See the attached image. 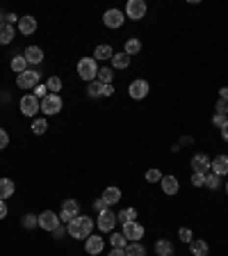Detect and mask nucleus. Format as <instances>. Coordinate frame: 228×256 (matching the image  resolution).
<instances>
[{
    "mask_svg": "<svg viewBox=\"0 0 228 256\" xmlns=\"http://www.w3.org/2000/svg\"><path fill=\"white\" fill-rule=\"evenodd\" d=\"M94 227H96V222L89 215H78L76 220H71L66 224V233L71 238H76V240H87L94 233Z\"/></svg>",
    "mask_w": 228,
    "mask_h": 256,
    "instance_id": "f257e3e1",
    "label": "nucleus"
},
{
    "mask_svg": "<svg viewBox=\"0 0 228 256\" xmlns=\"http://www.w3.org/2000/svg\"><path fill=\"white\" fill-rule=\"evenodd\" d=\"M41 83V73L37 71V69H27V71L19 73L16 76V87L19 89H23V92H27V89H34V87Z\"/></svg>",
    "mask_w": 228,
    "mask_h": 256,
    "instance_id": "f03ea898",
    "label": "nucleus"
},
{
    "mask_svg": "<svg viewBox=\"0 0 228 256\" xmlns=\"http://www.w3.org/2000/svg\"><path fill=\"white\" fill-rule=\"evenodd\" d=\"M19 108H21V114L23 117H37L41 110V101L34 94H23L19 101Z\"/></svg>",
    "mask_w": 228,
    "mask_h": 256,
    "instance_id": "7ed1b4c3",
    "label": "nucleus"
},
{
    "mask_svg": "<svg viewBox=\"0 0 228 256\" xmlns=\"http://www.w3.org/2000/svg\"><path fill=\"white\" fill-rule=\"evenodd\" d=\"M78 76L85 83H91V80H96L98 76V64H96V59L94 57H82L78 62Z\"/></svg>",
    "mask_w": 228,
    "mask_h": 256,
    "instance_id": "20e7f679",
    "label": "nucleus"
},
{
    "mask_svg": "<svg viewBox=\"0 0 228 256\" xmlns=\"http://www.w3.org/2000/svg\"><path fill=\"white\" fill-rule=\"evenodd\" d=\"M62 105H64V101H62L59 94H48L46 99H41V112H44L46 117H51V114H59Z\"/></svg>",
    "mask_w": 228,
    "mask_h": 256,
    "instance_id": "39448f33",
    "label": "nucleus"
},
{
    "mask_svg": "<svg viewBox=\"0 0 228 256\" xmlns=\"http://www.w3.org/2000/svg\"><path fill=\"white\" fill-rule=\"evenodd\" d=\"M149 92H151V85H149V80H144V78H137L128 85V94H130V99H135V101L146 99Z\"/></svg>",
    "mask_w": 228,
    "mask_h": 256,
    "instance_id": "423d86ee",
    "label": "nucleus"
},
{
    "mask_svg": "<svg viewBox=\"0 0 228 256\" xmlns=\"http://www.w3.org/2000/svg\"><path fill=\"white\" fill-rule=\"evenodd\" d=\"M121 233L128 243H139L144 238V227L139 222H128V224H121Z\"/></svg>",
    "mask_w": 228,
    "mask_h": 256,
    "instance_id": "0eeeda50",
    "label": "nucleus"
},
{
    "mask_svg": "<svg viewBox=\"0 0 228 256\" xmlns=\"http://www.w3.org/2000/svg\"><path fill=\"white\" fill-rule=\"evenodd\" d=\"M117 215H114V210H105V213H101L96 220V227L101 233H112L114 231V227H117Z\"/></svg>",
    "mask_w": 228,
    "mask_h": 256,
    "instance_id": "6e6552de",
    "label": "nucleus"
},
{
    "mask_svg": "<svg viewBox=\"0 0 228 256\" xmlns=\"http://www.w3.org/2000/svg\"><path fill=\"white\" fill-rule=\"evenodd\" d=\"M124 14L132 21H142L144 16H146V2H144V0H128Z\"/></svg>",
    "mask_w": 228,
    "mask_h": 256,
    "instance_id": "1a4fd4ad",
    "label": "nucleus"
},
{
    "mask_svg": "<svg viewBox=\"0 0 228 256\" xmlns=\"http://www.w3.org/2000/svg\"><path fill=\"white\" fill-rule=\"evenodd\" d=\"M80 215V201H76V199H66L64 204H62V213H59V222H71V220H76V217Z\"/></svg>",
    "mask_w": 228,
    "mask_h": 256,
    "instance_id": "9d476101",
    "label": "nucleus"
},
{
    "mask_svg": "<svg viewBox=\"0 0 228 256\" xmlns=\"http://www.w3.org/2000/svg\"><path fill=\"white\" fill-rule=\"evenodd\" d=\"M124 21H126V14L121 12V9H107V12L103 14V23H105V28H110V30L121 28Z\"/></svg>",
    "mask_w": 228,
    "mask_h": 256,
    "instance_id": "9b49d317",
    "label": "nucleus"
},
{
    "mask_svg": "<svg viewBox=\"0 0 228 256\" xmlns=\"http://www.w3.org/2000/svg\"><path fill=\"white\" fill-rule=\"evenodd\" d=\"M16 30H19L23 37H30V34L37 32V19H34L32 14H25V16H21L19 23H16Z\"/></svg>",
    "mask_w": 228,
    "mask_h": 256,
    "instance_id": "f8f14e48",
    "label": "nucleus"
},
{
    "mask_svg": "<svg viewBox=\"0 0 228 256\" xmlns=\"http://www.w3.org/2000/svg\"><path fill=\"white\" fill-rule=\"evenodd\" d=\"M39 227H41V231H55L59 227V215L57 213H52V210H44L39 215Z\"/></svg>",
    "mask_w": 228,
    "mask_h": 256,
    "instance_id": "ddd939ff",
    "label": "nucleus"
},
{
    "mask_svg": "<svg viewBox=\"0 0 228 256\" xmlns=\"http://www.w3.org/2000/svg\"><path fill=\"white\" fill-rule=\"evenodd\" d=\"M189 165H192V170H194L196 174H208L210 165H212V158H208L205 153H194Z\"/></svg>",
    "mask_w": 228,
    "mask_h": 256,
    "instance_id": "4468645a",
    "label": "nucleus"
},
{
    "mask_svg": "<svg viewBox=\"0 0 228 256\" xmlns=\"http://www.w3.org/2000/svg\"><path fill=\"white\" fill-rule=\"evenodd\" d=\"M103 247H105V238L98 236V233H91V236L85 240V252H87V254H91V256L101 254Z\"/></svg>",
    "mask_w": 228,
    "mask_h": 256,
    "instance_id": "2eb2a0df",
    "label": "nucleus"
},
{
    "mask_svg": "<svg viewBox=\"0 0 228 256\" xmlns=\"http://www.w3.org/2000/svg\"><path fill=\"white\" fill-rule=\"evenodd\" d=\"M210 171H212V174H217L219 178L226 176V174H228V156H226V153H219L217 158H212Z\"/></svg>",
    "mask_w": 228,
    "mask_h": 256,
    "instance_id": "dca6fc26",
    "label": "nucleus"
},
{
    "mask_svg": "<svg viewBox=\"0 0 228 256\" xmlns=\"http://www.w3.org/2000/svg\"><path fill=\"white\" fill-rule=\"evenodd\" d=\"M14 37H16V28L2 21V23H0V46H7V44H12Z\"/></svg>",
    "mask_w": 228,
    "mask_h": 256,
    "instance_id": "f3484780",
    "label": "nucleus"
},
{
    "mask_svg": "<svg viewBox=\"0 0 228 256\" xmlns=\"http://www.w3.org/2000/svg\"><path fill=\"white\" fill-rule=\"evenodd\" d=\"M25 59H27V64H41L44 62V51H41V46H27L25 48Z\"/></svg>",
    "mask_w": 228,
    "mask_h": 256,
    "instance_id": "a211bd4d",
    "label": "nucleus"
},
{
    "mask_svg": "<svg viewBox=\"0 0 228 256\" xmlns=\"http://www.w3.org/2000/svg\"><path fill=\"white\" fill-rule=\"evenodd\" d=\"M160 185H162V192H164V195H169V197H171V195H176V192L180 190V183H178V178L171 176V174H169V176H162Z\"/></svg>",
    "mask_w": 228,
    "mask_h": 256,
    "instance_id": "6ab92c4d",
    "label": "nucleus"
},
{
    "mask_svg": "<svg viewBox=\"0 0 228 256\" xmlns=\"http://www.w3.org/2000/svg\"><path fill=\"white\" fill-rule=\"evenodd\" d=\"M189 252H192V256H208L210 245L205 243L203 238H196V240H192V243H189Z\"/></svg>",
    "mask_w": 228,
    "mask_h": 256,
    "instance_id": "aec40b11",
    "label": "nucleus"
},
{
    "mask_svg": "<svg viewBox=\"0 0 228 256\" xmlns=\"http://www.w3.org/2000/svg\"><path fill=\"white\" fill-rule=\"evenodd\" d=\"M112 55H114V48H112L110 44H98V46L94 48V59H96V62L112 59Z\"/></svg>",
    "mask_w": 228,
    "mask_h": 256,
    "instance_id": "412c9836",
    "label": "nucleus"
},
{
    "mask_svg": "<svg viewBox=\"0 0 228 256\" xmlns=\"http://www.w3.org/2000/svg\"><path fill=\"white\" fill-rule=\"evenodd\" d=\"M110 62H112V69H128V66H130V62H132V57H130V55H126V53L121 51V53H114Z\"/></svg>",
    "mask_w": 228,
    "mask_h": 256,
    "instance_id": "4be33fe9",
    "label": "nucleus"
},
{
    "mask_svg": "<svg viewBox=\"0 0 228 256\" xmlns=\"http://www.w3.org/2000/svg\"><path fill=\"white\" fill-rule=\"evenodd\" d=\"M103 199L110 206H117L119 201H121V190H119L117 185H110V188H105L103 190Z\"/></svg>",
    "mask_w": 228,
    "mask_h": 256,
    "instance_id": "5701e85b",
    "label": "nucleus"
},
{
    "mask_svg": "<svg viewBox=\"0 0 228 256\" xmlns=\"http://www.w3.org/2000/svg\"><path fill=\"white\" fill-rule=\"evenodd\" d=\"M14 181L12 178H0V201H7V199L14 195Z\"/></svg>",
    "mask_w": 228,
    "mask_h": 256,
    "instance_id": "b1692460",
    "label": "nucleus"
},
{
    "mask_svg": "<svg viewBox=\"0 0 228 256\" xmlns=\"http://www.w3.org/2000/svg\"><path fill=\"white\" fill-rule=\"evenodd\" d=\"M117 222H119V224L137 222V208H121V210L117 213Z\"/></svg>",
    "mask_w": 228,
    "mask_h": 256,
    "instance_id": "393cba45",
    "label": "nucleus"
},
{
    "mask_svg": "<svg viewBox=\"0 0 228 256\" xmlns=\"http://www.w3.org/2000/svg\"><path fill=\"white\" fill-rule=\"evenodd\" d=\"M9 66H12V71L19 76V73H23V71H27V59H25V55H14L12 57V62H9Z\"/></svg>",
    "mask_w": 228,
    "mask_h": 256,
    "instance_id": "a878e982",
    "label": "nucleus"
},
{
    "mask_svg": "<svg viewBox=\"0 0 228 256\" xmlns=\"http://www.w3.org/2000/svg\"><path fill=\"white\" fill-rule=\"evenodd\" d=\"M96 80L103 83V85H112V83H114V69H112V66H101Z\"/></svg>",
    "mask_w": 228,
    "mask_h": 256,
    "instance_id": "bb28decb",
    "label": "nucleus"
},
{
    "mask_svg": "<svg viewBox=\"0 0 228 256\" xmlns=\"http://www.w3.org/2000/svg\"><path fill=\"white\" fill-rule=\"evenodd\" d=\"M155 254L157 256H171L174 254V243L171 240H164V238H160L155 243Z\"/></svg>",
    "mask_w": 228,
    "mask_h": 256,
    "instance_id": "cd10ccee",
    "label": "nucleus"
},
{
    "mask_svg": "<svg viewBox=\"0 0 228 256\" xmlns=\"http://www.w3.org/2000/svg\"><path fill=\"white\" fill-rule=\"evenodd\" d=\"M87 96L89 99H103V83H98V80L87 83Z\"/></svg>",
    "mask_w": 228,
    "mask_h": 256,
    "instance_id": "c85d7f7f",
    "label": "nucleus"
},
{
    "mask_svg": "<svg viewBox=\"0 0 228 256\" xmlns=\"http://www.w3.org/2000/svg\"><path fill=\"white\" fill-rule=\"evenodd\" d=\"M142 51V41L137 39V37H130V39H126V44H124V53L126 55H137V53Z\"/></svg>",
    "mask_w": 228,
    "mask_h": 256,
    "instance_id": "c756f323",
    "label": "nucleus"
},
{
    "mask_svg": "<svg viewBox=\"0 0 228 256\" xmlns=\"http://www.w3.org/2000/svg\"><path fill=\"white\" fill-rule=\"evenodd\" d=\"M126 256H146V247L142 243H128L124 247Z\"/></svg>",
    "mask_w": 228,
    "mask_h": 256,
    "instance_id": "7c9ffc66",
    "label": "nucleus"
},
{
    "mask_svg": "<svg viewBox=\"0 0 228 256\" xmlns=\"http://www.w3.org/2000/svg\"><path fill=\"white\" fill-rule=\"evenodd\" d=\"M62 78L59 76H51V78L46 80V89H48V94H59L62 92Z\"/></svg>",
    "mask_w": 228,
    "mask_h": 256,
    "instance_id": "2f4dec72",
    "label": "nucleus"
},
{
    "mask_svg": "<svg viewBox=\"0 0 228 256\" xmlns=\"http://www.w3.org/2000/svg\"><path fill=\"white\" fill-rule=\"evenodd\" d=\"M21 227H23V229H37V227H39V215L25 213V215L21 217Z\"/></svg>",
    "mask_w": 228,
    "mask_h": 256,
    "instance_id": "473e14b6",
    "label": "nucleus"
},
{
    "mask_svg": "<svg viewBox=\"0 0 228 256\" xmlns=\"http://www.w3.org/2000/svg\"><path fill=\"white\" fill-rule=\"evenodd\" d=\"M110 245L114 247V250H124L126 245H128V240L124 238V233H117V231H112V233H110Z\"/></svg>",
    "mask_w": 228,
    "mask_h": 256,
    "instance_id": "72a5a7b5",
    "label": "nucleus"
},
{
    "mask_svg": "<svg viewBox=\"0 0 228 256\" xmlns=\"http://www.w3.org/2000/svg\"><path fill=\"white\" fill-rule=\"evenodd\" d=\"M219 185H222V178L217 176V174H212V171H208V174H205V188H208V190H217Z\"/></svg>",
    "mask_w": 228,
    "mask_h": 256,
    "instance_id": "f704fd0d",
    "label": "nucleus"
},
{
    "mask_svg": "<svg viewBox=\"0 0 228 256\" xmlns=\"http://www.w3.org/2000/svg\"><path fill=\"white\" fill-rule=\"evenodd\" d=\"M46 131H48V121H46V119H34L32 121V133L34 135H44Z\"/></svg>",
    "mask_w": 228,
    "mask_h": 256,
    "instance_id": "c9c22d12",
    "label": "nucleus"
},
{
    "mask_svg": "<svg viewBox=\"0 0 228 256\" xmlns=\"http://www.w3.org/2000/svg\"><path fill=\"white\" fill-rule=\"evenodd\" d=\"M162 176H164V174L160 170H149L146 174H144V178H146L149 183H160V181H162Z\"/></svg>",
    "mask_w": 228,
    "mask_h": 256,
    "instance_id": "e433bc0d",
    "label": "nucleus"
},
{
    "mask_svg": "<svg viewBox=\"0 0 228 256\" xmlns=\"http://www.w3.org/2000/svg\"><path fill=\"white\" fill-rule=\"evenodd\" d=\"M91 206H94V210H96L98 215H101V213H105V210H110V204H107V201H105L103 197H101V199H96V201H94V204H91Z\"/></svg>",
    "mask_w": 228,
    "mask_h": 256,
    "instance_id": "4c0bfd02",
    "label": "nucleus"
},
{
    "mask_svg": "<svg viewBox=\"0 0 228 256\" xmlns=\"http://www.w3.org/2000/svg\"><path fill=\"white\" fill-rule=\"evenodd\" d=\"M215 114H228V99H219L215 103Z\"/></svg>",
    "mask_w": 228,
    "mask_h": 256,
    "instance_id": "58836bf2",
    "label": "nucleus"
},
{
    "mask_svg": "<svg viewBox=\"0 0 228 256\" xmlns=\"http://www.w3.org/2000/svg\"><path fill=\"white\" fill-rule=\"evenodd\" d=\"M178 238H180L182 243H192V240H194V236H192V229H187V227H182V229L178 231Z\"/></svg>",
    "mask_w": 228,
    "mask_h": 256,
    "instance_id": "ea45409f",
    "label": "nucleus"
},
{
    "mask_svg": "<svg viewBox=\"0 0 228 256\" xmlns=\"http://www.w3.org/2000/svg\"><path fill=\"white\" fill-rule=\"evenodd\" d=\"M192 185H194V188H203V185H205V174H192Z\"/></svg>",
    "mask_w": 228,
    "mask_h": 256,
    "instance_id": "a19ab883",
    "label": "nucleus"
},
{
    "mask_svg": "<svg viewBox=\"0 0 228 256\" xmlns=\"http://www.w3.org/2000/svg\"><path fill=\"white\" fill-rule=\"evenodd\" d=\"M7 146H9V133H7L5 128H0V151L7 149Z\"/></svg>",
    "mask_w": 228,
    "mask_h": 256,
    "instance_id": "79ce46f5",
    "label": "nucleus"
},
{
    "mask_svg": "<svg viewBox=\"0 0 228 256\" xmlns=\"http://www.w3.org/2000/svg\"><path fill=\"white\" fill-rule=\"evenodd\" d=\"M32 92H34V96H37V99H46V96H48V89H46V83H44V85H41V83H39V85L34 87Z\"/></svg>",
    "mask_w": 228,
    "mask_h": 256,
    "instance_id": "37998d69",
    "label": "nucleus"
},
{
    "mask_svg": "<svg viewBox=\"0 0 228 256\" xmlns=\"http://www.w3.org/2000/svg\"><path fill=\"white\" fill-rule=\"evenodd\" d=\"M64 236H66V224L59 222V227H57L55 231H52V238H55V240H62Z\"/></svg>",
    "mask_w": 228,
    "mask_h": 256,
    "instance_id": "c03bdc74",
    "label": "nucleus"
},
{
    "mask_svg": "<svg viewBox=\"0 0 228 256\" xmlns=\"http://www.w3.org/2000/svg\"><path fill=\"white\" fill-rule=\"evenodd\" d=\"M228 119H226V114H215V117H212V124L217 126V128H222L224 124H226Z\"/></svg>",
    "mask_w": 228,
    "mask_h": 256,
    "instance_id": "a18cd8bd",
    "label": "nucleus"
},
{
    "mask_svg": "<svg viewBox=\"0 0 228 256\" xmlns=\"http://www.w3.org/2000/svg\"><path fill=\"white\" fill-rule=\"evenodd\" d=\"M21 16H16V14H7L5 16V23H9V26H14V23H19Z\"/></svg>",
    "mask_w": 228,
    "mask_h": 256,
    "instance_id": "49530a36",
    "label": "nucleus"
},
{
    "mask_svg": "<svg viewBox=\"0 0 228 256\" xmlns=\"http://www.w3.org/2000/svg\"><path fill=\"white\" fill-rule=\"evenodd\" d=\"M7 213H9V208H7V201H0V220H5Z\"/></svg>",
    "mask_w": 228,
    "mask_h": 256,
    "instance_id": "de8ad7c7",
    "label": "nucleus"
},
{
    "mask_svg": "<svg viewBox=\"0 0 228 256\" xmlns=\"http://www.w3.org/2000/svg\"><path fill=\"white\" fill-rule=\"evenodd\" d=\"M103 96H114V85H103Z\"/></svg>",
    "mask_w": 228,
    "mask_h": 256,
    "instance_id": "09e8293b",
    "label": "nucleus"
},
{
    "mask_svg": "<svg viewBox=\"0 0 228 256\" xmlns=\"http://www.w3.org/2000/svg\"><path fill=\"white\" fill-rule=\"evenodd\" d=\"M219 131H222V138H224V142H228V121L222 126V128H219Z\"/></svg>",
    "mask_w": 228,
    "mask_h": 256,
    "instance_id": "8fccbe9b",
    "label": "nucleus"
},
{
    "mask_svg": "<svg viewBox=\"0 0 228 256\" xmlns=\"http://www.w3.org/2000/svg\"><path fill=\"white\" fill-rule=\"evenodd\" d=\"M107 256H126V252H124V250H114V247H112Z\"/></svg>",
    "mask_w": 228,
    "mask_h": 256,
    "instance_id": "3c124183",
    "label": "nucleus"
},
{
    "mask_svg": "<svg viewBox=\"0 0 228 256\" xmlns=\"http://www.w3.org/2000/svg\"><path fill=\"white\" fill-rule=\"evenodd\" d=\"M192 142H194V138H189V135H185V138L180 140V146H182V144H192Z\"/></svg>",
    "mask_w": 228,
    "mask_h": 256,
    "instance_id": "603ef678",
    "label": "nucleus"
},
{
    "mask_svg": "<svg viewBox=\"0 0 228 256\" xmlns=\"http://www.w3.org/2000/svg\"><path fill=\"white\" fill-rule=\"evenodd\" d=\"M219 99H228V87H222V89H219Z\"/></svg>",
    "mask_w": 228,
    "mask_h": 256,
    "instance_id": "864d4df0",
    "label": "nucleus"
},
{
    "mask_svg": "<svg viewBox=\"0 0 228 256\" xmlns=\"http://www.w3.org/2000/svg\"><path fill=\"white\" fill-rule=\"evenodd\" d=\"M2 21H5V16H2V14H0V23H2Z\"/></svg>",
    "mask_w": 228,
    "mask_h": 256,
    "instance_id": "5fc2aeb1",
    "label": "nucleus"
},
{
    "mask_svg": "<svg viewBox=\"0 0 228 256\" xmlns=\"http://www.w3.org/2000/svg\"><path fill=\"white\" fill-rule=\"evenodd\" d=\"M226 195H228V181H226Z\"/></svg>",
    "mask_w": 228,
    "mask_h": 256,
    "instance_id": "6e6d98bb",
    "label": "nucleus"
}]
</instances>
